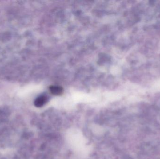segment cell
<instances>
[{"mask_svg": "<svg viewBox=\"0 0 160 159\" xmlns=\"http://www.w3.org/2000/svg\"><path fill=\"white\" fill-rule=\"evenodd\" d=\"M50 92L53 95H60L63 93V89L59 86H52L49 88Z\"/></svg>", "mask_w": 160, "mask_h": 159, "instance_id": "7a4b0ae2", "label": "cell"}, {"mask_svg": "<svg viewBox=\"0 0 160 159\" xmlns=\"http://www.w3.org/2000/svg\"><path fill=\"white\" fill-rule=\"evenodd\" d=\"M47 101V98L46 96H39L34 101V105L38 107H41L46 104Z\"/></svg>", "mask_w": 160, "mask_h": 159, "instance_id": "6da1fadb", "label": "cell"}]
</instances>
